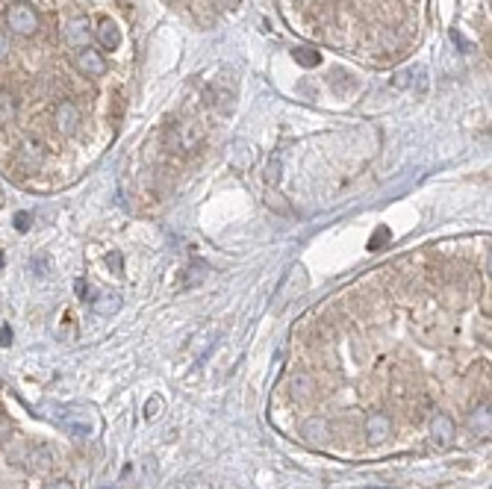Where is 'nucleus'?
I'll use <instances>...</instances> for the list:
<instances>
[{"label": "nucleus", "mask_w": 492, "mask_h": 489, "mask_svg": "<svg viewBox=\"0 0 492 489\" xmlns=\"http://www.w3.org/2000/svg\"><path fill=\"white\" fill-rule=\"evenodd\" d=\"M56 422L62 425L68 430V436H74V439H88V436L95 434V418L83 407H68L65 413L56 418Z\"/></svg>", "instance_id": "f257e3e1"}, {"label": "nucleus", "mask_w": 492, "mask_h": 489, "mask_svg": "<svg viewBox=\"0 0 492 489\" xmlns=\"http://www.w3.org/2000/svg\"><path fill=\"white\" fill-rule=\"evenodd\" d=\"M45 489H74L71 481H65V477H53V481H47Z\"/></svg>", "instance_id": "412c9836"}, {"label": "nucleus", "mask_w": 492, "mask_h": 489, "mask_svg": "<svg viewBox=\"0 0 492 489\" xmlns=\"http://www.w3.org/2000/svg\"><path fill=\"white\" fill-rule=\"evenodd\" d=\"M410 77H413V86H416V92H428V68L425 65H416L410 71Z\"/></svg>", "instance_id": "dca6fc26"}, {"label": "nucleus", "mask_w": 492, "mask_h": 489, "mask_svg": "<svg viewBox=\"0 0 492 489\" xmlns=\"http://www.w3.org/2000/svg\"><path fill=\"white\" fill-rule=\"evenodd\" d=\"M65 42L71 45V47H86V42H88V15H83V12H77V15H71L65 21Z\"/></svg>", "instance_id": "20e7f679"}, {"label": "nucleus", "mask_w": 492, "mask_h": 489, "mask_svg": "<svg viewBox=\"0 0 492 489\" xmlns=\"http://www.w3.org/2000/svg\"><path fill=\"white\" fill-rule=\"evenodd\" d=\"M392 86H395V89H407L410 86V71H398L395 77H392Z\"/></svg>", "instance_id": "aec40b11"}, {"label": "nucleus", "mask_w": 492, "mask_h": 489, "mask_svg": "<svg viewBox=\"0 0 492 489\" xmlns=\"http://www.w3.org/2000/svg\"><path fill=\"white\" fill-rule=\"evenodd\" d=\"M77 68H80L83 74H88V77H103L106 74V60L101 56V51H95V47H83V51L77 53Z\"/></svg>", "instance_id": "0eeeda50"}, {"label": "nucleus", "mask_w": 492, "mask_h": 489, "mask_svg": "<svg viewBox=\"0 0 492 489\" xmlns=\"http://www.w3.org/2000/svg\"><path fill=\"white\" fill-rule=\"evenodd\" d=\"M307 283H310V277H307V268L301 266V262H295V266H289V271H286V277H283V283H280V301H289V298H295V295H301L304 289H307Z\"/></svg>", "instance_id": "7ed1b4c3"}, {"label": "nucleus", "mask_w": 492, "mask_h": 489, "mask_svg": "<svg viewBox=\"0 0 492 489\" xmlns=\"http://www.w3.org/2000/svg\"><path fill=\"white\" fill-rule=\"evenodd\" d=\"M97 38H101V45L106 47V51H115V47L121 45L118 27L110 21V18H101V24H97Z\"/></svg>", "instance_id": "9d476101"}, {"label": "nucleus", "mask_w": 492, "mask_h": 489, "mask_svg": "<svg viewBox=\"0 0 492 489\" xmlns=\"http://www.w3.org/2000/svg\"><path fill=\"white\" fill-rule=\"evenodd\" d=\"M118 310H121V295H118V292H101V295L95 298L97 316H115Z\"/></svg>", "instance_id": "1a4fd4ad"}, {"label": "nucleus", "mask_w": 492, "mask_h": 489, "mask_svg": "<svg viewBox=\"0 0 492 489\" xmlns=\"http://www.w3.org/2000/svg\"><path fill=\"white\" fill-rule=\"evenodd\" d=\"M189 268H192V275L183 280V286H195V283H198V277L206 275V266H201V262H195V266H189Z\"/></svg>", "instance_id": "f3484780"}, {"label": "nucleus", "mask_w": 492, "mask_h": 489, "mask_svg": "<svg viewBox=\"0 0 492 489\" xmlns=\"http://www.w3.org/2000/svg\"><path fill=\"white\" fill-rule=\"evenodd\" d=\"M292 398L301 401V404H307L312 398V377L310 375H295L292 377Z\"/></svg>", "instance_id": "f8f14e48"}, {"label": "nucleus", "mask_w": 492, "mask_h": 489, "mask_svg": "<svg viewBox=\"0 0 492 489\" xmlns=\"http://www.w3.org/2000/svg\"><path fill=\"white\" fill-rule=\"evenodd\" d=\"M301 436L307 439V442H324V439H328V422H324V418H310V422H304Z\"/></svg>", "instance_id": "9b49d317"}, {"label": "nucleus", "mask_w": 492, "mask_h": 489, "mask_svg": "<svg viewBox=\"0 0 492 489\" xmlns=\"http://www.w3.org/2000/svg\"><path fill=\"white\" fill-rule=\"evenodd\" d=\"M278 180H280V160L271 156L269 160V183H278Z\"/></svg>", "instance_id": "6ab92c4d"}, {"label": "nucleus", "mask_w": 492, "mask_h": 489, "mask_svg": "<svg viewBox=\"0 0 492 489\" xmlns=\"http://www.w3.org/2000/svg\"><path fill=\"white\" fill-rule=\"evenodd\" d=\"M292 56H295V62L304 65V68H316V65L321 62V56L312 51V47H295Z\"/></svg>", "instance_id": "ddd939ff"}, {"label": "nucleus", "mask_w": 492, "mask_h": 489, "mask_svg": "<svg viewBox=\"0 0 492 489\" xmlns=\"http://www.w3.org/2000/svg\"><path fill=\"white\" fill-rule=\"evenodd\" d=\"M12 342V330L9 327H0V345H9Z\"/></svg>", "instance_id": "393cba45"}, {"label": "nucleus", "mask_w": 492, "mask_h": 489, "mask_svg": "<svg viewBox=\"0 0 492 489\" xmlns=\"http://www.w3.org/2000/svg\"><path fill=\"white\" fill-rule=\"evenodd\" d=\"M74 289H77V298H86V292H88V286H86V283H83V280H77V283H74Z\"/></svg>", "instance_id": "a878e982"}, {"label": "nucleus", "mask_w": 492, "mask_h": 489, "mask_svg": "<svg viewBox=\"0 0 492 489\" xmlns=\"http://www.w3.org/2000/svg\"><path fill=\"white\" fill-rule=\"evenodd\" d=\"M56 127L65 133H74L80 127V112H77V106L71 101H62L56 106Z\"/></svg>", "instance_id": "6e6552de"}, {"label": "nucleus", "mask_w": 492, "mask_h": 489, "mask_svg": "<svg viewBox=\"0 0 492 489\" xmlns=\"http://www.w3.org/2000/svg\"><path fill=\"white\" fill-rule=\"evenodd\" d=\"M162 410H165V401L160 395H151L147 398V404H145V418L147 422H156V418L162 416Z\"/></svg>", "instance_id": "2eb2a0df"}, {"label": "nucleus", "mask_w": 492, "mask_h": 489, "mask_svg": "<svg viewBox=\"0 0 492 489\" xmlns=\"http://www.w3.org/2000/svg\"><path fill=\"white\" fill-rule=\"evenodd\" d=\"M6 24H9V30L18 33V36H33L38 30V15H36L33 6L12 3L6 9Z\"/></svg>", "instance_id": "f03ea898"}, {"label": "nucleus", "mask_w": 492, "mask_h": 489, "mask_svg": "<svg viewBox=\"0 0 492 489\" xmlns=\"http://www.w3.org/2000/svg\"><path fill=\"white\" fill-rule=\"evenodd\" d=\"M454 434H457V427H454V422H451V416L448 413H436L434 422H430V439H434V445L448 448L451 442H454Z\"/></svg>", "instance_id": "423d86ee"}, {"label": "nucleus", "mask_w": 492, "mask_h": 489, "mask_svg": "<svg viewBox=\"0 0 492 489\" xmlns=\"http://www.w3.org/2000/svg\"><path fill=\"white\" fill-rule=\"evenodd\" d=\"M169 489H189V481H174Z\"/></svg>", "instance_id": "bb28decb"}, {"label": "nucleus", "mask_w": 492, "mask_h": 489, "mask_svg": "<svg viewBox=\"0 0 492 489\" xmlns=\"http://www.w3.org/2000/svg\"><path fill=\"white\" fill-rule=\"evenodd\" d=\"M12 115H15V97L6 89H0V124L12 121Z\"/></svg>", "instance_id": "4468645a"}, {"label": "nucleus", "mask_w": 492, "mask_h": 489, "mask_svg": "<svg viewBox=\"0 0 492 489\" xmlns=\"http://www.w3.org/2000/svg\"><path fill=\"white\" fill-rule=\"evenodd\" d=\"M386 236H389V230H386V227H380V230H378V236L369 242V248H371V251H375V248H380V239H386Z\"/></svg>", "instance_id": "5701e85b"}, {"label": "nucleus", "mask_w": 492, "mask_h": 489, "mask_svg": "<svg viewBox=\"0 0 492 489\" xmlns=\"http://www.w3.org/2000/svg\"><path fill=\"white\" fill-rule=\"evenodd\" d=\"M389 434H392V418L386 413H371L366 418V439H369V445L386 442Z\"/></svg>", "instance_id": "39448f33"}, {"label": "nucleus", "mask_w": 492, "mask_h": 489, "mask_svg": "<svg viewBox=\"0 0 492 489\" xmlns=\"http://www.w3.org/2000/svg\"><path fill=\"white\" fill-rule=\"evenodd\" d=\"M6 53H9V38L3 30H0V60H6Z\"/></svg>", "instance_id": "b1692460"}, {"label": "nucleus", "mask_w": 492, "mask_h": 489, "mask_svg": "<svg viewBox=\"0 0 492 489\" xmlns=\"http://www.w3.org/2000/svg\"><path fill=\"white\" fill-rule=\"evenodd\" d=\"M12 224H15V230H21V233H27V230H29V224H33V215H29V212H18Z\"/></svg>", "instance_id": "a211bd4d"}, {"label": "nucleus", "mask_w": 492, "mask_h": 489, "mask_svg": "<svg viewBox=\"0 0 492 489\" xmlns=\"http://www.w3.org/2000/svg\"><path fill=\"white\" fill-rule=\"evenodd\" d=\"M106 266H112V271H121V253L112 251L110 257H106Z\"/></svg>", "instance_id": "4be33fe9"}]
</instances>
